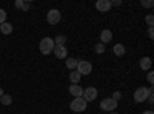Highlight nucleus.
Wrapping results in <instances>:
<instances>
[{"label": "nucleus", "mask_w": 154, "mask_h": 114, "mask_svg": "<svg viewBox=\"0 0 154 114\" xmlns=\"http://www.w3.org/2000/svg\"><path fill=\"white\" fill-rule=\"evenodd\" d=\"M149 94H154V88L152 86H149V88L140 86V88H137L136 93H134V100L137 103H142V102H145V100L148 99Z\"/></svg>", "instance_id": "nucleus-1"}, {"label": "nucleus", "mask_w": 154, "mask_h": 114, "mask_svg": "<svg viewBox=\"0 0 154 114\" xmlns=\"http://www.w3.org/2000/svg\"><path fill=\"white\" fill-rule=\"evenodd\" d=\"M54 40L51 39V37H43V39L40 40V43H38V49H40V53L48 56L53 53V49H54Z\"/></svg>", "instance_id": "nucleus-2"}, {"label": "nucleus", "mask_w": 154, "mask_h": 114, "mask_svg": "<svg viewBox=\"0 0 154 114\" xmlns=\"http://www.w3.org/2000/svg\"><path fill=\"white\" fill-rule=\"evenodd\" d=\"M86 102H85V99L83 97H75V99H72V102L69 103V108H71V111H74V112H82V111H85L86 109Z\"/></svg>", "instance_id": "nucleus-3"}, {"label": "nucleus", "mask_w": 154, "mask_h": 114, "mask_svg": "<svg viewBox=\"0 0 154 114\" xmlns=\"http://www.w3.org/2000/svg\"><path fill=\"white\" fill-rule=\"evenodd\" d=\"M75 71H79L80 75H88V74H91V71H93V65L89 62H86V60H80L79 63H77Z\"/></svg>", "instance_id": "nucleus-4"}, {"label": "nucleus", "mask_w": 154, "mask_h": 114, "mask_svg": "<svg viewBox=\"0 0 154 114\" xmlns=\"http://www.w3.org/2000/svg\"><path fill=\"white\" fill-rule=\"evenodd\" d=\"M62 19V12L59 9H49L48 14H46V20L49 25H57Z\"/></svg>", "instance_id": "nucleus-5"}, {"label": "nucleus", "mask_w": 154, "mask_h": 114, "mask_svg": "<svg viewBox=\"0 0 154 114\" xmlns=\"http://www.w3.org/2000/svg\"><path fill=\"white\" fill-rule=\"evenodd\" d=\"M97 90L94 86H88V88H85L83 90V94H82V97L85 99V102L88 103V102H93V100H96V97H97Z\"/></svg>", "instance_id": "nucleus-6"}, {"label": "nucleus", "mask_w": 154, "mask_h": 114, "mask_svg": "<svg viewBox=\"0 0 154 114\" xmlns=\"http://www.w3.org/2000/svg\"><path fill=\"white\" fill-rule=\"evenodd\" d=\"M116 108H117V102H116V100H112L111 97H108V99H103L100 102V109L102 111H114Z\"/></svg>", "instance_id": "nucleus-7"}, {"label": "nucleus", "mask_w": 154, "mask_h": 114, "mask_svg": "<svg viewBox=\"0 0 154 114\" xmlns=\"http://www.w3.org/2000/svg\"><path fill=\"white\" fill-rule=\"evenodd\" d=\"M53 53H54V56L57 57V59H66V56H68V49H66V46L65 45H56L54 46V49H53Z\"/></svg>", "instance_id": "nucleus-8"}, {"label": "nucleus", "mask_w": 154, "mask_h": 114, "mask_svg": "<svg viewBox=\"0 0 154 114\" xmlns=\"http://www.w3.org/2000/svg\"><path fill=\"white\" fill-rule=\"evenodd\" d=\"M96 9L100 11V12H108L111 9V0H97Z\"/></svg>", "instance_id": "nucleus-9"}, {"label": "nucleus", "mask_w": 154, "mask_h": 114, "mask_svg": "<svg viewBox=\"0 0 154 114\" xmlns=\"http://www.w3.org/2000/svg\"><path fill=\"white\" fill-rule=\"evenodd\" d=\"M112 40V32L109 31V29H103L100 32V43H103V45H106V43H109Z\"/></svg>", "instance_id": "nucleus-10"}, {"label": "nucleus", "mask_w": 154, "mask_h": 114, "mask_svg": "<svg viewBox=\"0 0 154 114\" xmlns=\"http://www.w3.org/2000/svg\"><path fill=\"white\" fill-rule=\"evenodd\" d=\"M69 94H72L74 97H82L83 88H82L80 85H71V86H69Z\"/></svg>", "instance_id": "nucleus-11"}, {"label": "nucleus", "mask_w": 154, "mask_h": 114, "mask_svg": "<svg viewBox=\"0 0 154 114\" xmlns=\"http://www.w3.org/2000/svg\"><path fill=\"white\" fill-rule=\"evenodd\" d=\"M139 65H140V69H143V71H148L151 68V59L149 57H142L139 62Z\"/></svg>", "instance_id": "nucleus-12"}, {"label": "nucleus", "mask_w": 154, "mask_h": 114, "mask_svg": "<svg viewBox=\"0 0 154 114\" xmlns=\"http://www.w3.org/2000/svg\"><path fill=\"white\" fill-rule=\"evenodd\" d=\"M114 54L117 56V57H122V56H125V53H126V49H125V46L122 45V43H116L114 45Z\"/></svg>", "instance_id": "nucleus-13"}, {"label": "nucleus", "mask_w": 154, "mask_h": 114, "mask_svg": "<svg viewBox=\"0 0 154 114\" xmlns=\"http://www.w3.org/2000/svg\"><path fill=\"white\" fill-rule=\"evenodd\" d=\"M80 79H82V75L79 74V71H71V74H69V80H71V83L72 85H79V82H80Z\"/></svg>", "instance_id": "nucleus-14"}, {"label": "nucleus", "mask_w": 154, "mask_h": 114, "mask_svg": "<svg viewBox=\"0 0 154 114\" xmlns=\"http://www.w3.org/2000/svg\"><path fill=\"white\" fill-rule=\"evenodd\" d=\"M77 63H79V60H77V59H74V57H68V59H66V62H65V65H66V68H68V69L74 71V69L77 68Z\"/></svg>", "instance_id": "nucleus-15"}, {"label": "nucleus", "mask_w": 154, "mask_h": 114, "mask_svg": "<svg viewBox=\"0 0 154 114\" xmlns=\"http://www.w3.org/2000/svg\"><path fill=\"white\" fill-rule=\"evenodd\" d=\"M16 8L17 9H22V11H28L31 8V3L29 2H25V0H17V2H16Z\"/></svg>", "instance_id": "nucleus-16"}, {"label": "nucleus", "mask_w": 154, "mask_h": 114, "mask_svg": "<svg viewBox=\"0 0 154 114\" xmlns=\"http://www.w3.org/2000/svg\"><path fill=\"white\" fill-rule=\"evenodd\" d=\"M0 32H3V34H11L12 32V25L9 23V22H5V23H2L0 25Z\"/></svg>", "instance_id": "nucleus-17"}, {"label": "nucleus", "mask_w": 154, "mask_h": 114, "mask_svg": "<svg viewBox=\"0 0 154 114\" xmlns=\"http://www.w3.org/2000/svg\"><path fill=\"white\" fill-rule=\"evenodd\" d=\"M0 103L2 105H11L12 103V97L9 94H3L2 97H0Z\"/></svg>", "instance_id": "nucleus-18"}, {"label": "nucleus", "mask_w": 154, "mask_h": 114, "mask_svg": "<svg viewBox=\"0 0 154 114\" xmlns=\"http://www.w3.org/2000/svg\"><path fill=\"white\" fill-rule=\"evenodd\" d=\"M54 40V45H65V42H66V37L65 35H62V34H59V35H56V39H53Z\"/></svg>", "instance_id": "nucleus-19"}, {"label": "nucleus", "mask_w": 154, "mask_h": 114, "mask_svg": "<svg viewBox=\"0 0 154 114\" xmlns=\"http://www.w3.org/2000/svg\"><path fill=\"white\" fill-rule=\"evenodd\" d=\"M94 51H96L97 54H103V53H105V45H103V43H97V45L94 46Z\"/></svg>", "instance_id": "nucleus-20"}, {"label": "nucleus", "mask_w": 154, "mask_h": 114, "mask_svg": "<svg viewBox=\"0 0 154 114\" xmlns=\"http://www.w3.org/2000/svg\"><path fill=\"white\" fill-rule=\"evenodd\" d=\"M140 5H142L143 8H152L154 2H152V0H142V2H140Z\"/></svg>", "instance_id": "nucleus-21"}, {"label": "nucleus", "mask_w": 154, "mask_h": 114, "mask_svg": "<svg viewBox=\"0 0 154 114\" xmlns=\"http://www.w3.org/2000/svg\"><path fill=\"white\" fill-rule=\"evenodd\" d=\"M111 99H112V100H116V102H119V100L122 99V93H120V91H114V93H112V96H111Z\"/></svg>", "instance_id": "nucleus-22"}, {"label": "nucleus", "mask_w": 154, "mask_h": 114, "mask_svg": "<svg viewBox=\"0 0 154 114\" xmlns=\"http://www.w3.org/2000/svg\"><path fill=\"white\" fill-rule=\"evenodd\" d=\"M6 22V11L5 9H0V25Z\"/></svg>", "instance_id": "nucleus-23"}, {"label": "nucleus", "mask_w": 154, "mask_h": 114, "mask_svg": "<svg viewBox=\"0 0 154 114\" xmlns=\"http://www.w3.org/2000/svg\"><path fill=\"white\" fill-rule=\"evenodd\" d=\"M145 20H146V23H148V26H149V28L154 25V17H152V14H148V16L145 17Z\"/></svg>", "instance_id": "nucleus-24"}, {"label": "nucleus", "mask_w": 154, "mask_h": 114, "mask_svg": "<svg viewBox=\"0 0 154 114\" xmlns=\"http://www.w3.org/2000/svg\"><path fill=\"white\" fill-rule=\"evenodd\" d=\"M146 79H148L149 85H152V82H154V72H152V71H149V72H148V75H146Z\"/></svg>", "instance_id": "nucleus-25"}, {"label": "nucleus", "mask_w": 154, "mask_h": 114, "mask_svg": "<svg viewBox=\"0 0 154 114\" xmlns=\"http://www.w3.org/2000/svg\"><path fill=\"white\" fill-rule=\"evenodd\" d=\"M146 102H148L149 105H152V103H154V94H149V96H148V99H146Z\"/></svg>", "instance_id": "nucleus-26"}, {"label": "nucleus", "mask_w": 154, "mask_h": 114, "mask_svg": "<svg viewBox=\"0 0 154 114\" xmlns=\"http://www.w3.org/2000/svg\"><path fill=\"white\" fill-rule=\"evenodd\" d=\"M148 37H149V39H154V28L152 26L148 29Z\"/></svg>", "instance_id": "nucleus-27"}, {"label": "nucleus", "mask_w": 154, "mask_h": 114, "mask_svg": "<svg viewBox=\"0 0 154 114\" xmlns=\"http://www.w3.org/2000/svg\"><path fill=\"white\" fill-rule=\"evenodd\" d=\"M122 5V0H114V2H111V6H120Z\"/></svg>", "instance_id": "nucleus-28"}, {"label": "nucleus", "mask_w": 154, "mask_h": 114, "mask_svg": "<svg viewBox=\"0 0 154 114\" xmlns=\"http://www.w3.org/2000/svg\"><path fill=\"white\" fill-rule=\"evenodd\" d=\"M142 114H154V112H152V111H151V109H148V111H143V112H142Z\"/></svg>", "instance_id": "nucleus-29"}, {"label": "nucleus", "mask_w": 154, "mask_h": 114, "mask_svg": "<svg viewBox=\"0 0 154 114\" xmlns=\"http://www.w3.org/2000/svg\"><path fill=\"white\" fill-rule=\"evenodd\" d=\"M3 94H5V93H3V90H2V88H0V97H2Z\"/></svg>", "instance_id": "nucleus-30"}, {"label": "nucleus", "mask_w": 154, "mask_h": 114, "mask_svg": "<svg viewBox=\"0 0 154 114\" xmlns=\"http://www.w3.org/2000/svg\"><path fill=\"white\" fill-rule=\"evenodd\" d=\"M111 114H119V112H114V111H112V112H111Z\"/></svg>", "instance_id": "nucleus-31"}]
</instances>
